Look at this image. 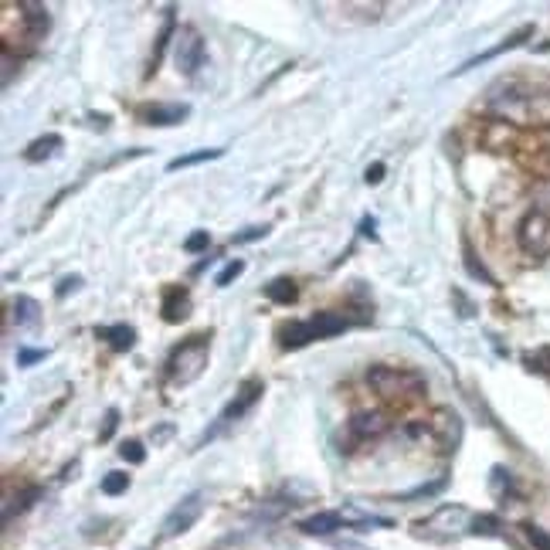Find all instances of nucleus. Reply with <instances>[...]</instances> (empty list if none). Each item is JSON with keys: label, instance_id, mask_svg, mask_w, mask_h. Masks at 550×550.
<instances>
[{"label": "nucleus", "instance_id": "obj_9", "mask_svg": "<svg viewBox=\"0 0 550 550\" xmlns=\"http://www.w3.org/2000/svg\"><path fill=\"white\" fill-rule=\"evenodd\" d=\"M187 102H150V106L139 109V123H147V126H180V123H187Z\"/></svg>", "mask_w": 550, "mask_h": 550}, {"label": "nucleus", "instance_id": "obj_16", "mask_svg": "<svg viewBox=\"0 0 550 550\" xmlns=\"http://www.w3.org/2000/svg\"><path fill=\"white\" fill-rule=\"evenodd\" d=\"M340 527H343L340 510L313 513V516H306V520H299V530L309 533V537H326V533L340 530Z\"/></svg>", "mask_w": 550, "mask_h": 550}, {"label": "nucleus", "instance_id": "obj_11", "mask_svg": "<svg viewBox=\"0 0 550 550\" xmlns=\"http://www.w3.org/2000/svg\"><path fill=\"white\" fill-rule=\"evenodd\" d=\"M309 330H313V337L316 340H330V337H340L347 333L350 326H357L361 320H354V316H347V313H337V309H326V313H316V316H309Z\"/></svg>", "mask_w": 550, "mask_h": 550}, {"label": "nucleus", "instance_id": "obj_14", "mask_svg": "<svg viewBox=\"0 0 550 550\" xmlns=\"http://www.w3.org/2000/svg\"><path fill=\"white\" fill-rule=\"evenodd\" d=\"M20 11V20H24V31H28V38L38 41L48 35V7L44 4H35V0H24V4H18Z\"/></svg>", "mask_w": 550, "mask_h": 550}, {"label": "nucleus", "instance_id": "obj_5", "mask_svg": "<svg viewBox=\"0 0 550 550\" xmlns=\"http://www.w3.org/2000/svg\"><path fill=\"white\" fill-rule=\"evenodd\" d=\"M516 242L520 248L533 255V259H547L550 255V214L544 211H530L523 221H520V228H516Z\"/></svg>", "mask_w": 550, "mask_h": 550}, {"label": "nucleus", "instance_id": "obj_27", "mask_svg": "<svg viewBox=\"0 0 550 550\" xmlns=\"http://www.w3.org/2000/svg\"><path fill=\"white\" fill-rule=\"evenodd\" d=\"M462 251H466V255H462V262H466V268H469V275H473V279H479V283H486V285H496L493 272H490V268L475 259V251H473V245H469V242L462 245Z\"/></svg>", "mask_w": 550, "mask_h": 550}, {"label": "nucleus", "instance_id": "obj_36", "mask_svg": "<svg viewBox=\"0 0 550 550\" xmlns=\"http://www.w3.org/2000/svg\"><path fill=\"white\" fill-rule=\"evenodd\" d=\"M116 425H119V408H109V411H106V425H102V432H99V442H109L116 432Z\"/></svg>", "mask_w": 550, "mask_h": 550}, {"label": "nucleus", "instance_id": "obj_31", "mask_svg": "<svg viewBox=\"0 0 550 550\" xmlns=\"http://www.w3.org/2000/svg\"><path fill=\"white\" fill-rule=\"evenodd\" d=\"M130 490V475L126 473H106V479H102V493L106 496H119Z\"/></svg>", "mask_w": 550, "mask_h": 550}, {"label": "nucleus", "instance_id": "obj_8", "mask_svg": "<svg viewBox=\"0 0 550 550\" xmlns=\"http://www.w3.org/2000/svg\"><path fill=\"white\" fill-rule=\"evenodd\" d=\"M428 428H432V435L442 442L445 452H456L458 442H462V418H458L452 408H438V411H432Z\"/></svg>", "mask_w": 550, "mask_h": 550}, {"label": "nucleus", "instance_id": "obj_25", "mask_svg": "<svg viewBox=\"0 0 550 550\" xmlns=\"http://www.w3.org/2000/svg\"><path fill=\"white\" fill-rule=\"evenodd\" d=\"M449 486V475L442 473V475H435L432 482H421V486H415V490H408V493H398L395 499L398 503H418V499H428V496H438L442 490Z\"/></svg>", "mask_w": 550, "mask_h": 550}, {"label": "nucleus", "instance_id": "obj_2", "mask_svg": "<svg viewBox=\"0 0 550 550\" xmlns=\"http://www.w3.org/2000/svg\"><path fill=\"white\" fill-rule=\"evenodd\" d=\"M211 357V333H194L180 347H173L171 361H167V380L171 387H190L194 380L208 371Z\"/></svg>", "mask_w": 550, "mask_h": 550}, {"label": "nucleus", "instance_id": "obj_42", "mask_svg": "<svg viewBox=\"0 0 550 550\" xmlns=\"http://www.w3.org/2000/svg\"><path fill=\"white\" fill-rule=\"evenodd\" d=\"M11 76H14V55L4 48V89L11 85Z\"/></svg>", "mask_w": 550, "mask_h": 550}, {"label": "nucleus", "instance_id": "obj_39", "mask_svg": "<svg viewBox=\"0 0 550 550\" xmlns=\"http://www.w3.org/2000/svg\"><path fill=\"white\" fill-rule=\"evenodd\" d=\"M78 285H82V279H78V275H65V279H61V285L55 289V296H58V299H65L68 292H76Z\"/></svg>", "mask_w": 550, "mask_h": 550}, {"label": "nucleus", "instance_id": "obj_20", "mask_svg": "<svg viewBox=\"0 0 550 550\" xmlns=\"http://www.w3.org/2000/svg\"><path fill=\"white\" fill-rule=\"evenodd\" d=\"M11 320L18 323V326H38L41 303L35 299V296H18V299L11 303Z\"/></svg>", "mask_w": 550, "mask_h": 550}, {"label": "nucleus", "instance_id": "obj_3", "mask_svg": "<svg viewBox=\"0 0 550 550\" xmlns=\"http://www.w3.org/2000/svg\"><path fill=\"white\" fill-rule=\"evenodd\" d=\"M473 516L475 513L469 506H462V503H445L432 516L418 520L415 537L432 540V544H449V540H458V537H466L473 530Z\"/></svg>", "mask_w": 550, "mask_h": 550}, {"label": "nucleus", "instance_id": "obj_38", "mask_svg": "<svg viewBox=\"0 0 550 550\" xmlns=\"http://www.w3.org/2000/svg\"><path fill=\"white\" fill-rule=\"evenodd\" d=\"M380 180H384V163H371V167L363 171V184H371V187H378Z\"/></svg>", "mask_w": 550, "mask_h": 550}, {"label": "nucleus", "instance_id": "obj_19", "mask_svg": "<svg viewBox=\"0 0 550 550\" xmlns=\"http://www.w3.org/2000/svg\"><path fill=\"white\" fill-rule=\"evenodd\" d=\"M316 340L313 337V330H309V323L299 320V323H285L283 330H279V347L283 350H303L309 343Z\"/></svg>", "mask_w": 550, "mask_h": 550}, {"label": "nucleus", "instance_id": "obj_13", "mask_svg": "<svg viewBox=\"0 0 550 550\" xmlns=\"http://www.w3.org/2000/svg\"><path fill=\"white\" fill-rule=\"evenodd\" d=\"M160 316L163 323H184L190 316V292L184 285H167L160 299Z\"/></svg>", "mask_w": 550, "mask_h": 550}, {"label": "nucleus", "instance_id": "obj_28", "mask_svg": "<svg viewBox=\"0 0 550 550\" xmlns=\"http://www.w3.org/2000/svg\"><path fill=\"white\" fill-rule=\"evenodd\" d=\"M490 490H493V496H499L503 503L510 499V493H513V475L506 473L503 466H496L493 475H490Z\"/></svg>", "mask_w": 550, "mask_h": 550}, {"label": "nucleus", "instance_id": "obj_32", "mask_svg": "<svg viewBox=\"0 0 550 550\" xmlns=\"http://www.w3.org/2000/svg\"><path fill=\"white\" fill-rule=\"evenodd\" d=\"M242 272H245V262H242V259H231L228 266H225L221 272H218V275H214V285H221V289H225V285L235 283V279H238Z\"/></svg>", "mask_w": 550, "mask_h": 550}, {"label": "nucleus", "instance_id": "obj_7", "mask_svg": "<svg viewBox=\"0 0 550 550\" xmlns=\"http://www.w3.org/2000/svg\"><path fill=\"white\" fill-rule=\"evenodd\" d=\"M201 513H204V493H190L184 496L177 506H173L167 516H163V527H160V537L163 540H171V537H180V533H187L197 520H201Z\"/></svg>", "mask_w": 550, "mask_h": 550}, {"label": "nucleus", "instance_id": "obj_22", "mask_svg": "<svg viewBox=\"0 0 550 550\" xmlns=\"http://www.w3.org/2000/svg\"><path fill=\"white\" fill-rule=\"evenodd\" d=\"M177 7H163V28H160V38H156V48H153V58H150V72H156V65H160V55H163V48H167V41L177 38V14H173Z\"/></svg>", "mask_w": 550, "mask_h": 550}, {"label": "nucleus", "instance_id": "obj_21", "mask_svg": "<svg viewBox=\"0 0 550 550\" xmlns=\"http://www.w3.org/2000/svg\"><path fill=\"white\" fill-rule=\"evenodd\" d=\"M58 150H61V136L58 133L38 136V139L24 150V160H28V163H44V160H52Z\"/></svg>", "mask_w": 550, "mask_h": 550}, {"label": "nucleus", "instance_id": "obj_35", "mask_svg": "<svg viewBox=\"0 0 550 550\" xmlns=\"http://www.w3.org/2000/svg\"><path fill=\"white\" fill-rule=\"evenodd\" d=\"M44 357H48V350H44V347H38V350H31V347L18 350V363H20V367H35V363L44 361Z\"/></svg>", "mask_w": 550, "mask_h": 550}, {"label": "nucleus", "instance_id": "obj_10", "mask_svg": "<svg viewBox=\"0 0 550 550\" xmlns=\"http://www.w3.org/2000/svg\"><path fill=\"white\" fill-rule=\"evenodd\" d=\"M350 435L357 438V442H371V438L384 435L387 428H391V418L387 411H380V408H371V411H357V415L350 418Z\"/></svg>", "mask_w": 550, "mask_h": 550}, {"label": "nucleus", "instance_id": "obj_12", "mask_svg": "<svg viewBox=\"0 0 550 550\" xmlns=\"http://www.w3.org/2000/svg\"><path fill=\"white\" fill-rule=\"evenodd\" d=\"M530 35H533V24H523V28H516V31H513V35H510V38H506V41H499V44H493L490 52H482V55L469 58L466 65H458L456 76H462V72H469V68H475V65H486V61H493V58H499V55H506V52H513V48H523Z\"/></svg>", "mask_w": 550, "mask_h": 550}, {"label": "nucleus", "instance_id": "obj_26", "mask_svg": "<svg viewBox=\"0 0 550 550\" xmlns=\"http://www.w3.org/2000/svg\"><path fill=\"white\" fill-rule=\"evenodd\" d=\"M469 537H506V530H503V520H499V516H493V513H479V516H473V530H469Z\"/></svg>", "mask_w": 550, "mask_h": 550}, {"label": "nucleus", "instance_id": "obj_41", "mask_svg": "<svg viewBox=\"0 0 550 550\" xmlns=\"http://www.w3.org/2000/svg\"><path fill=\"white\" fill-rule=\"evenodd\" d=\"M361 235L363 238H371V242H378V221L367 214V218H361Z\"/></svg>", "mask_w": 550, "mask_h": 550}, {"label": "nucleus", "instance_id": "obj_33", "mask_svg": "<svg viewBox=\"0 0 550 550\" xmlns=\"http://www.w3.org/2000/svg\"><path fill=\"white\" fill-rule=\"evenodd\" d=\"M523 533H527V540H530L533 550H550V533L544 527H537V523H523Z\"/></svg>", "mask_w": 550, "mask_h": 550}, {"label": "nucleus", "instance_id": "obj_23", "mask_svg": "<svg viewBox=\"0 0 550 550\" xmlns=\"http://www.w3.org/2000/svg\"><path fill=\"white\" fill-rule=\"evenodd\" d=\"M266 299L275 306H292L299 299V285L292 283V279H272L266 285Z\"/></svg>", "mask_w": 550, "mask_h": 550}, {"label": "nucleus", "instance_id": "obj_29", "mask_svg": "<svg viewBox=\"0 0 550 550\" xmlns=\"http://www.w3.org/2000/svg\"><path fill=\"white\" fill-rule=\"evenodd\" d=\"M530 201H533V211H544V214H550V177H544V180H537V184H533Z\"/></svg>", "mask_w": 550, "mask_h": 550}, {"label": "nucleus", "instance_id": "obj_6", "mask_svg": "<svg viewBox=\"0 0 550 550\" xmlns=\"http://www.w3.org/2000/svg\"><path fill=\"white\" fill-rule=\"evenodd\" d=\"M173 61H177V72L180 76H194L201 65H204V38L197 28L184 24L173 38Z\"/></svg>", "mask_w": 550, "mask_h": 550}, {"label": "nucleus", "instance_id": "obj_15", "mask_svg": "<svg viewBox=\"0 0 550 550\" xmlns=\"http://www.w3.org/2000/svg\"><path fill=\"white\" fill-rule=\"evenodd\" d=\"M95 337H102V340L113 347L116 354H126V350H133L136 347V330L130 323H113V326H102V330H95Z\"/></svg>", "mask_w": 550, "mask_h": 550}, {"label": "nucleus", "instance_id": "obj_34", "mask_svg": "<svg viewBox=\"0 0 550 550\" xmlns=\"http://www.w3.org/2000/svg\"><path fill=\"white\" fill-rule=\"evenodd\" d=\"M208 248H211L208 231H194V235H187V242H184V251H187V255H201V251H208Z\"/></svg>", "mask_w": 550, "mask_h": 550}, {"label": "nucleus", "instance_id": "obj_1", "mask_svg": "<svg viewBox=\"0 0 550 550\" xmlns=\"http://www.w3.org/2000/svg\"><path fill=\"white\" fill-rule=\"evenodd\" d=\"M367 384L374 387L378 398L395 401V404L421 398L425 387H428L425 374H418L411 367H391V363H374V367H367Z\"/></svg>", "mask_w": 550, "mask_h": 550}, {"label": "nucleus", "instance_id": "obj_24", "mask_svg": "<svg viewBox=\"0 0 550 550\" xmlns=\"http://www.w3.org/2000/svg\"><path fill=\"white\" fill-rule=\"evenodd\" d=\"M225 150L221 147H214V150H197V153H184V156H173L171 163H167V171L177 173V171H187V167H197V163H208V160H221Z\"/></svg>", "mask_w": 550, "mask_h": 550}, {"label": "nucleus", "instance_id": "obj_30", "mask_svg": "<svg viewBox=\"0 0 550 550\" xmlns=\"http://www.w3.org/2000/svg\"><path fill=\"white\" fill-rule=\"evenodd\" d=\"M119 458H123V462H130V466H139V462L147 458V449H143V442H136V438H126V442L119 445Z\"/></svg>", "mask_w": 550, "mask_h": 550}, {"label": "nucleus", "instance_id": "obj_4", "mask_svg": "<svg viewBox=\"0 0 550 550\" xmlns=\"http://www.w3.org/2000/svg\"><path fill=\"white\" fill-rule=\"evenodd\" d=\"M262 391H266V384H262V378H248L245 384H242V387L235 391V398H231L228 404L221 408V411H218V418H214V425H211V428H208V432H204V435L197 438V449H204V445H211V442H214V438H218V435H225V432H228L231 425H238V421H242V418H245L248 411L255 408V401L262 398Z\"/></svg>", "mask_w": 550, "mask_h": 550}, {"label": "nucleus", "instance_id": "obj_18", "mask_svg": "<svg viewBox=\"0 0 550 550\" xmlns=\"http://www.w3.org/2000/svg\"><path fill=\"white\" fill-rule=\"evenodd\" d=\"M41 490L38 486H28V490H20V493H11L4 499V527H11L14 523V516H20L24 510H31L35 503H38Z\"/></svg>", "mask_w": 550, "mask_h": 550}, {"label": "nucleus", "instance_id": "obj_17", "mask_svg": "<svg viewBox=\"0 0 550 550\" xmlns=\"http://www.w3.org/2000/svg\"><path fill=\"white\" fill-rule=\"evenodd\" d=\"M340 516H343V523H354L357 530H391V527H395V520L378 516V513H363V510H357V506H343Z\"/></svg>", "mask_w": 550, "mask_h": 550}, {"label": "nucleus", "instance_id": "obj_40", "mask_svg": "<svg viewBox=\"0 0 550 550\" xmlns=\"http://www.w3.org/2000/svg\"><path fill=\"white\" fill-rule=\"evenodd\" d=\"M452 299H456V303L462 306V309H458V316H462V320H473V316H475V313H473V303H469V299H466V296H462L458 289H452Z\"/></svg>", "mask_w": 550, "mask_h": 550}, {"label": "nucleus", "instance_id": "obj_37", "mask_svg": "<svg viewBox=\"0 0 550 550\" xmlns=\"http://www.w3.org/2000/svg\"><path fill=\"white\" fill-rule=\"evenodd\" d=\"M266 225H251V228H245V231H238V235H235V238H231V242H235V245H245V242H255V238H262V235H266Z\"/></svg>", "mask_w": 550, "mask_h": 550}, {"label": "nucleus", "instance_id": "obj_43", "mask_svg": "<svg viewBox=\"0 0 550 550\" xmlns=\"http://www.w3.org/2000/svg\"><path fill=\"white\" fill-rule=\"evenodd\" d=\"M540 361H550V347H544V350H540Z\"/></svg>", "mask_w": 550, "mask_h": 550}]
</instances>
